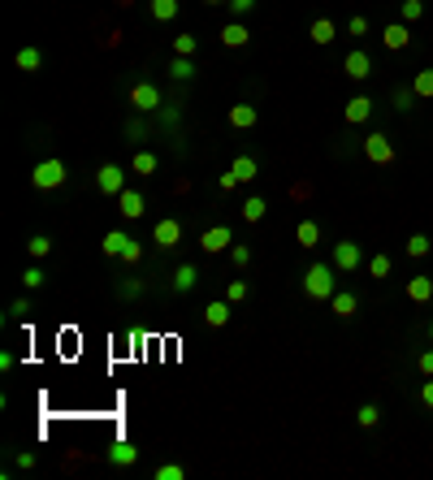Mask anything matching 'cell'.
<instances>
[{
  "label": "cell",
  "mask_w": 433,
  "mask_h": 480,
  "mask_svg": "<svg viewBox=\"0 0 433 480\" xmlns=\"http://www.w3.org/2000/svg\"><path fill=\"white\" fill-rule=\"evenodd\" d=\"M334 290H338V269H334V264H330V260L308 264V273H303V294L316 299V303H330Z\"/></svg>",
  "instance_id": "obj_1"
},
{
  "label": "cell",
  "mask_w": 433,
  "mask_h": 480,
  "mask_svg": "<svg viewBox=\"0 0 433 480\" xmlns=\"http://www.w3.org/2000/svg\"><path fill=\"white\" fill-rule=\"evenodd\" d=\"M66 178H70V169H66V160H61V156H48V160H39V165H35V174H31L35 191H57V186H66Z\"/></svg>",
  "instance_id": "obj_2"
},
{
  "label": "cell",
  "mask_w": 433,
  "mask_h": 480,
  "mask_svg": "<svg viewBox=\"0 0 433 480\" xmlns=\"http://www.w3.org/2000/svg\"><path fill=\"white\" fill-rule=\"evenodd\" d=\"M160 104H165V95H160V87H156V82H147V78H143V82H135V87H130V109H135V113H156Z\"/></svg>",
  "instance_id": "obj_3"
},
{
  "label": "cell",
  "mask_w": 433,
  "mask_h": 480,
  "mask_svg": "<svg viewBox=\"0 0 433 480\" xmlns=\"http://www.w3.org/2000/svg\"><path fill=\"white\" fill-rule=\"evenodd\" d=\"M330 264L338 273H360L364 269V251H360V242H334V255H330Z\"/></svg>",
  "instance_id": "obj_4"
},
{
  "label": "cell",
  "mask_w": 433,
  "mask_h": 480,
  "mask_svg": "<svg viewBox=\"0 0 433 480\" xmlns=\"http://www.w3.org/2000/svg\"><path fill=\"white\" fill-rule=\"evenodd\" d=\"M95 191H100V195H108V199H118V195L126 191V169H122V165H100V174H95Z\"/></svg>",
  "instance_id": "obj_5"
},
{
  "label": "cell",
  "mask_w": 433,
  "mask_h": 480,
  "mask_svg": "<svg viewBox=\"0 0 433 480\" xmlns=\"http://www.w3.org/2000/svg\"><path fill=\"white\" fill-rule=\"evenodd\" d=\"M152 242H156L160 251H174V247H182V221H178V217L156 221V225H152Z\"/></svg>",
  "instance_id": "obj_6"
},
{
  "label": "cell",
  "mask_w": 433,
  "mask_h": 480,
  "mask_svg": "<svg viewBox=\"0 0 433 480\" xmlns=\"http://www.w3.org/2000/svg\"><path fill=\"white\" fill-rule=\"evenodd\" d=\"M199 247H204L208 255H221V251L234 247V230H230V225H208V230L199 234Z\"/></svg>",
  "instance_id": "obj_7"
},
{
  "label": "cell",
  "mask_w": 433,
  "mask_h": 480,
  "mask_svg": "<svg viewBox=\"0 0 433 480\" xmlns=\"http://www.w3.org/2000/svg\"><path fill=\"white\" fill-rule=\"evenodd\" d=\"M360 151L372 160V165H395V147H390V139H386V134H377V130L360 143Z\"/></svg>",
  "instance_id": "obj_8"
},
{
  "label": "cell",
  "mask_w": 433,
  "mask_h": 480,
  "mask_svg": "<svg viewBox=\"0 0 433 480\" xmlns=\"http://www.w3.org/2000/svg\"><path fill=\"white\" fill-rule=\"evenodd\" d=\"M343 70H347V78L364 82V78H372V57H368L364 48H351V52H347V61H343Z\"/></svg>",
  "instance_id": "obj_9"
},
{
  "label": "cell",
  "mask_w": 433,
  "mask_h": 480,
  "mask_svg": "<svg viewBox=\"0 0 433 480\" xmlns=\"http://www.w3.org/2000/svg\"><path fill=\"white\" fill-rule=\"evenodd\" d=\"M230 316H234V303H230L226 294H221V299H212V303L204 307V320H208L212 329H226V325H230Z\"/></svg>",
  "instance_id": "obj_10"
},
{
  "label": "cell",
  "mask_w": 433,
  "mask_h": 480,
  "mask_svg": "<svg viewBox=\"0 0 433 480\" xmlns=\"http://www.w3.org/2000/svg\"><path fill=\"white\" fill-rule=\"evenodd\" d=\"M118 212H122V217H126V221H139V217H143V212H147V199H143L139 191H130V186H126V191L118 195Z\"/></svg>",
  "instance_id": "obj_11"
},
{
  "label": "cell",
  "mask_w": 433,
  "mask_h": 480,
  "mask_svg": "<svg viewBox=\"0 0 433 480\" xmlns=\"http://www.w3.org/2000/svg\"><path fill=\"white\" fill-rule=\"evenodd\" d=\"M169 286H174V294H191V290L199 286V269H195L191 260H182L178 269H174V282H169Z\"/></svg>",
  "instance_id": "obj_12"
},
{
  "label": "cell",
  "mask_w": 433,
  "mask_h": 480,
  "mask_svg": "<svg viewBox=\"0 0 433 480\" xmlns=\"http://www.w3.org/2000/svg\"><path fill=\"white\" fill-rule=\"evenodd\" d=\"M104 459L113 463V467H135V463H139V446L122 437V442H113V446H108V454H104Z\"/></svg>",
  "instance_id": "obj_13"
},
{
  "label": "cell",
  "mask_w": 433,
  "mask_h": 480,
  "mask_svg": "<svg viewBox=\"0 0 433 480\" xmlns=\"http://www.w3.org/2000/svg\"><path fill=\"white\" fill-rule=\"evenodd\" d=\"M343 117H347V126H364V122L372 117V100H368V95H351L347 109H343Z\"/></svg>",
  "instance_id": "obj_14"
},
{
  "label": "cell",
  "mask_w": 433,
  "mask_h": 480,
  "mask_svg": "<svg viewBox=\"0 0 433 480\" xmlns=\"http://www.w3.org/2000/svg\"><path fill=\"white\" fill-rule=\"evenodd\" d=\"M14 65H18L22 74H39V70H43V52H39L35 43H26V48L14 52Z\"/></svg>",
  "instance_id": "obj_15"
},
{
  "label": "cell",
  "mask_w": 433,
  "mask_h": 480,
  "mask_svg": "<svg viewBox=\"0 0 433 480\" xmlns=\"http://www.w3.org/2000/svg\"><path fill=\"white\" fill-rule=\"evenodd\" d=\"M382 39H386L390 52H403V48L412 43V26H407V22H390V26L382 31Z\"/></svg>",
  "instance_id": "obj_16"
},
{
  "label": "cell",
  "mask_w": 433,
  "mask_h": 480,
  "mask_svg": "<svg viewBox=\"0 0 433 480\" xmlns=\"http://www.w3.org/2000/svg\"><path fill=\"white\" fill-rule=\"evenodd\" d=\"M330 311H334L338 320H351V316L360 311V299H355L351 290H334V299H330Z\"/></svg>",
  "instance_id": "obj_17"
},
{
  "label": "cell",
  "mask_w": 433,
  "mask_h": 480,
  "mask_svg": "<svg viewBox=\"0 0 433 480\" xmlns=\"http://www.w3.org/2000/svg\"><path fill=\"white\" fill-rule=\"evenodd\" d=\"M126 242H130V234H126V230H108V234L100 238V251H104L108 260H122V251H126Z\"/></svg>",
  "instance_id": "obj_18"
},
{
  "label": "cell",
  "mask_w": 433,
  "mask_h": 480,
  "mask_svg": "<svg viewBox=\"0 0 433 480\" xmlns=\"http://www.w3.org/2000/svg\"><path fill=\"white\" fill-rule=\"evenodd\" d=\"M160 169V156L156 151H135V160H130V174L135 178H152Z\"/></svg>",
  "instance_id": "obj_19"
},
{
  "label": "cell",
  "mask_w": 433,
  "mask_h": 480,
  "mask_svg": "<svg viewBox=\"0 0 433 480\" xmlns=\"http://www.w3.org/2000/svg\"><path fill=\"white\" fill-rule=\"evenodd\" d=\"M308 39L325 48V43H334V39H338V26H334L330 18H316V22H312V31H308Z\"/></svg>",
  "instance_id": "obj_20"
},
{
  "label": "cell",
  "mask_w": 433,
  "mask_h": 480,
  "mask_svg": "<svg viewBox=\"0 0 433 480\" xmlns=\"http://www.w3.org/2000/svg\"><path fill=\"white\" fill-rule=\"evenodd\" d=\"M247 39H251V31H247V26H243V22H239V18H234V22H226V26H221V43H226V48H243V43H247Z\"/></svg>",
  "instance_id": "obj_21"
},
{
  "label": "cell",
  "mask_w": 433,
  "mask_h": 480,
  "mask_svg": "<svg viewBox=\"0 0 433 480\" xmlns=\"http://www.w3.org/2000/svg\"><path fill=\"white\" fill-rule=\"evenodd\" d=\"M165 70H169V78H174V82H191V78L199 74V65H195L191 57H174V61H169Z\"/></svg>",
  "instance_id": "obj_22"
},
{
  "label": "cell",
  "mask_w": 433,
  "mask_h": 480,
  "mask_svg": "<svg viewBox=\"0 0 433 480\" xmlns=\"http://www.w3.org/2000/svg\"><path fill=\"white\" fill-rule=\"evenodd\" d=\"M295 242H299V247H303V251H312V247H316V242H320V225H316V221H308V217H303V221H299V225H295Z\"/></svg>",
  "instance_id": "obj_23"
},
{
  "label": "cell",
  "mask_w": 433,
  "mask_h": 480,
  "mask_svg": "<svg viewBox=\"0 0 433 480\" xmlns=\"http://www.w3.org/2000/svg\"><path fill=\"white\" fill-rule=\"evenodd\" d=\"M407 299L412 303H429L433 299V277H424V273L420 277H407Z\"/></svg>",
  "instance_id": "obj_24"
},
{
  "label": "cell",
  "mask_w": 433,
  "mask_h": 480,
  "mask_svg": "<svg viewBox=\"0 0 433 480\" xmlns=\"http://www.w3.org/2000/svg\"><path fill=\"white\" fill-rule=\"evenodd\" d=\"M256 117H260L256 104H234V109H230V126H234V130H251Z\"/></svg>",
  "instance_id": "obj_25"
},
{
  "label": "cell",
  "mask_w": 433,
  "mask_h": 480,
  "mask_svg": "<svg viewBox=\"0 0 433 480\" xmlns=\"http://www.w3.org/2000/svg\"><path fill=\"white\" fill-rule=\"evenodd\" d=\"M230 174H234V182H239V186H247V182H256V174H260V169H256V160H251V156H234Z\"/></svg>",
  "instance_id": "obj_26"
},
{
  "label": "cell",
  "mask_w": 433,
  "mask_h": 480,
  "mask_svg": "<svg viewBox=\"0 0 433 480\" xmlns=\"http://www.w3.org/2000/svg\"><path fill=\"white\" fill-rule=\"evenodd\" d=\"M364 269H368V277H372V282H386V277H390V269H395V260H390L386 251H377V255L364 264Z\"/></svg>",
  "instance_id": "obj_27"
},
{
  "label": "cell",
  "mask_w": 433,
  "mask_h": 480,
  "mask_svg": "<svg viewBox=\"0 0 433 480\" xmlns=\"http://www.w3.org/2000/svg\"><path fill=\"white\" fill-rule=\"evenodd\" d=\"M147 9H152L156 22H174V18H178V0H152Z\"/></svg>",
  "instance_id": "obj_28"
},
{
  "label": "cell",
  "mask_w": 433,
  "mask_h": 480,
  "mask_svg": "<svg viewBox=\"0 0 433 480\" xmlns=\"http://www.w3.org/2000/svg\"><path fill=\"white\" fill-rule=\"evenodd\" d=\"M390 100H395V113H412V109H416V91H412V87H395Z\"/></svg>",
  "instance_id": "obj_29"
},
{
  "label": "cell",
  "mask_w": 433,
  "mask_h": 480,
  "mask_svg": "<svg viewBox=\"0 0 433 480\" xmlns=\"http://www.w3.org/2000/svg\"><path fill=\"white\" fill-rule=\"evenodd\" d=\"M264 212H268V203H264V195H251L247 203H243V221H264Z\"/></svg>",
  "instance_id": "obj_30"
},
{
  "label": "cell",
  "mask_w": 433,
  "mask_h": 480,
  "mask_svg": "<svg viewBox=\"0 0 433 480\" xmlns=\"http://www.w3.org/2000/svg\"><path fill=\"white\" fill-rule=\"evenodd\" d=\"M412 91H416V100H433V70H420L412 78Z\"/></svg>",
  "instance_id": "obj_31"
},
{
  "label": "cell",
  "mask_w": 433,
  "mask_h": 480,
  "mask_svg": "<svg viewBox=\"0 0 433 480\" xmlns=\"http://www.w3.org/2000/svg\"><path fill=\"white\" fill-rule=\"evenodd\" d=\"M424 18V0H403V5H399V22H420Z\"/></svg>",
  "instance_id": "obj_32"
},
{
  "label": "cell",
  "mask_w": 433,
  "mask_h": 480,
  "mask_svg": "<svg viewBox=\"0 0 433 480\" xmlns=\"http://www.w3.org/2000/svg\"><path fill=\"white\" fill-rule=\"evenodd\" d=\"M355 424H360V429H377V424H382V411H377L372 402H364V407L355 411Z\"/></svg>",
  "instance_id": "obj_33"
},
{
  "label": "cell",
  "mask_w": 433,
  "mask_h": 480,
  "mask_svg": "<svg viewBox=\"0 0 433 480\" xmlns=\"http://www.w3.org/2000/svg\"><path fill=\"white\" fill-rule=\"evenodd\" d=\"M195 52H199V39L195 35H178L174 39V57H195Z\"/></svg>",
  "instance_id": "obj_34"
},
{
  "label": "cell",
  "mask_w": 433,
  "mask_h": 480,
  "mask_svg": "<svg viewBox=\"0 0 433 480\" xmlns=\"http://www.w3.org/2000/svg\"><path fill=\"white\" fill-rule=\"evenodd\" d=\"M152 480H187V467H178V463H160V467L152 471Z\"/></svg>",
  "instance_id": "obj_35"
},
{
  "label": "cell",
  "mask_w": 433,
  "mask_h": 480,
  "mask_svg": "<svg viewBox=\"0 0 433 480\" xmlns=\"http://www.w3.org/2000/svg\"><path fill=\"white\" fill-rule=\"evenodd\" d=\"M226 255H230V264H234V269H247V264H251V247H247V242H234Z\"/></svg>",
  "instance_id": "obj_36"
},
{
  "label": "cell",
  "mask_w": 433,
  "mask_h": 480,
  "mask_svg": "<svg viewBox=\"0 0 433 480\" xmlns=\"http://www.w3.org/2000/svg\"><path fill=\"white\" fill-rule=\"evenodd\" d=\"M26 251H31V260H43V255L52 251V238H48V234H35V238L26 242Z\"/></svg>",
  "instance_id": "obj_37"
},
{
  "label": "cell",
  "mask_w": 433,
  "mask_h": 480,
  "mask_svg": "<svg viewBox=\"0 0 433 480\" xmlns=\"http://www.w3.org/2000/svg\"><path fill=\"white\" fill-rule=\"evenodd\" d=\"M247 294H251V290H247V282H243V277H234V282L226 286V299H230L234 307H239V303H247Z\"/></svg>",
  "instance_id": "obj_38"
},
{
  "label": "cell",
  "mask_w": 433,
  "mask_h": 480,
  "mask_svg": "<svg viewBox=\"0 0 433 480\" xmlns=\"http://www.w3.org/2000/svg\"><path fill=\"white\" fill-rule=\"evenodd\" d=\"M43 282H48V273H43V269H35V264H31V269H22V286H26V290H39Z\"/></svg>",
  "instance_id": "obj_39"
},
{
  "label": "cell",
  "mask_w": 433,
  "mask_h": 480,
  "mask_svg": "<svg viewBox=\"0 0 433 480\" xmlns=\"http://www.w3.org/2000/svg\"><path fill=\"white\" fill-rule=\"evenodd\" d=\"M407 255H412V260H424V255H429V238H424V234H412V238H407Z\"/></svg>",
  "instance_id": "obj_40"
},
{
  "label": "cell",
  "mask_w": 433,
  "mask_h": 480,
  "mask_svg": "<svg viewBox=\"0 0 433 480\" xmlns=\"http://www.w3.org/2000/svg\"><path fill=\"white\" fill-rule=\"evenodd\" d=\"M139 260H143V242H135V238H130V242H126V251H122V264H139Z\"/></svg>",
  "instance_id": "obj_41"
},
{
  "label": "cell",
  "mask_w": 433,
  "mask_h": 480,
  "mask_svg": "<svg viewBox=\"0 0 433 480\" xmlns=\"http://www.w3.org/2000/svg\"><path fill=\"white\" fill-rule=\"evenodd\" d=\"M31 316V299H14L9 303V320H26Z\"/></svg>",
  "instance_id": "obj_42"
},
{
  "label": "cell",
  "mask_w": 433,
  "mask_h": 480,
  "mask_svg": "<svg viewBox=\"0 0 433 480\" xmlns=\"http://www.w3.org/2000/svg\"><path fill=\"white\" fill-rule=\"evenodd\" d=\"M416 372H420V377H433V351H420L416 355Z\"/></svg>",
  "instance_id": "obj_43"
},
{
  "label": "cell",
  "mask_w": 433,
  "mask_h": 480,
  "mask_svg": "<svg viewBox=\"0 0 433 480\" xmlns=\"http://www.w3.org/2000/svg\"><path fill=\"white\" fill-rule=\"evenodd\" d=\"M347 35H355V39H364V35H368V18H360V14H355V18L347 22Z\"/></svg>",
  "instance_id": "obj_44"
},
{
  "label": "cell",
  "mask_w": 433,
  "mask_h": 480,
  "mask_svg": "<svg viewBox=\"0 0 433 480\" xmlns=\"http://www.w3.org/2000/svg\"><path fill=\"white\" fill-rule=\"evenodd\" d=\"M14 467L31 471V467H35V450H18V454H14Z\"/></svg>",
  "instance_id": "obj_45"
},
{
  "label": "cell",
  "mask_w": 433,
  "mask_h": 480,
  "mask_svg": "<svg viewBox=\"0 0 433 480\" xmlns=\"http://www.w3.org/2000/svg\"><path fill=\"white\" fill-rule=\"evenodd\" d=\"M143 134H147V122H126V139H135V143H139Z\"/></svg>",
  "instance_id": "obj_46"
},
{
  "label": "cell",
  "mask_w": 433,
  "mask_h": 480,
  "mask_svg": "<svg viewBox=\"0 0 433 480\" xmlns=\"http://www.w3.org/2000/svg\"><path fill=\"white\" fill-rule=\"evenodd\" d=\"M139 290H143L139 282H118V299H135Z\"/></svg>",
  "instance_id": "obj_47"
},
{
  "label": "cell",
  "mask_w": 433,
  "mask_h": 480,
  "mask_svg": "<svg viewBox=\"0 0 433 480\" xmlns=\"http://www.w3.org/2000/svg\"><path fill=\"white\" fill-rule=\"evenodd\" d=\"M256 9V0H230V14L234 18H243V14H251Z\"/></svg>",
  "instance_id": "obj_48"
},
{
  "label": "cell",
  "mask_w": 433,
  "mask_h": 480,
  "mask_svg": "<svg viewBox=\"0 0 433 480\" xmlns=\"http://www.w3.org/2000/svg\"><path fill=\"white\" fill-rule=\"evenodd\" d=\"M420 402H424V407H429V411H433V377H429V381H424V385H420Z\"/></svg>",
  "instance_id": "obj_49"
},
{
  "label": "cell",
  "mask_w": 433,
  "mask_h": 480,
  "mask_svg": "<svg viewBox=\"0 0 433 480\" xmlns=\"http://www.w3.org/2000/svg\"><path fill=\"white\" fill-rule=\"evenodd\" d=\"M216 186H221V191H234V186H239V182H234V174H230V169H226V174H221V178H216Z\"/></svg>",
  "instance_id": "obj_50"
},
{
  "label": "cell",
  "mask_w": 433,
  "mask_h": 480,
  "mask_svg": "<svg viewBox=\"0 0 433 480\" xmlns=\"http://www.w3.org/2000/svg\"><path fill=\"white\" fill-rule=\"evenodd\" d=\"M424 334H429V342H433V320H429V325H424Z\"/></svg>",
  "instance_id": "obj_51"
},
{
  "label": "cell",
  "mask_w": 433,
  "mask_h": 480,
  "mask_svg": "<svg viewBox=\"0 0 433 480\" xmlns=\"http://www.w3.org/2000/svg\"><path fill=\"white\" fill-rule=\"evenodd\" d=\"M208 5H230V0H208Z\"/></svg>",
  "instance_id": "obj_52"
}]
</instances>
